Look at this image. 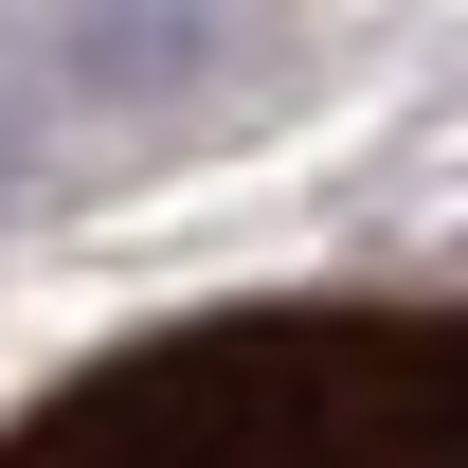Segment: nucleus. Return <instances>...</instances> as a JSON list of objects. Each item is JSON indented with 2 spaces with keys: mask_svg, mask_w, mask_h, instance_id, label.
<instances>
[{
  "mask_svg": "<svg viewBox=\"0 0 468 468\" xmlns=\"http://www.w3.org/2000/svg\"><path fill=\"white\" fill-rule=\"evenodd\" d=\"M0 468H468V306H234L90 360Z\"/></svg>",
  "mask_w": 468,
  "mask_h": 468,
  "instance_id": "nucleus-1",
  "label": "nucleus"
},
{
  "mask_svg": "<svg viewBox=\"0 0 468 468\" xmlns=\"http://www.w3.org/2000/svg\"><path fill=\"white\" fill-rule=\"evenodd\" d=\"M198 55H217V0H55V72L90 109H163Z\"/></svg>",
  "mask_w": 468,
  "mask_h": 468,
  "instance_id": "nucleus-2",
  "label": "nucleus"
}]
</instances>
